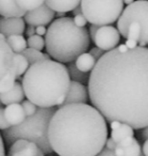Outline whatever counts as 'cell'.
Returning <instances> with one entry per match:
<instances>
[{
    "instance_id": "ac0fdd59",
    "label": "cell",
    "mask_w": 148,
    "mask_h": 156,
    "mask_svg": "<svg viewBox=\"0 0 148 156\" xmlns=\"http://www.w3.org/2000/svg\"><path fill=\"white\" fill-rule=\"evenodd\" d=\"M97 61L90 56L88 52H84V54L80 55L75 61H74V64H75V67H76L79 71L83 72V73H88L92 71V69L96 65Z\"/></svg>"
},
{
    "instance_id": "9a60e30c",
    "label": "cell",
    "mask_w": 148,
    "mask_h": 156,
    "mask_svg": "<svg viewBox=\"0 0 148 156\" xmlns=\"http://www.w3.org/2000/svg\"><path fill=\"white\" fill-rule=\"evenodd\" d=\"M5 117L10 126H17L26 119V115L20 104H12L5 108Z\"/></svg>"
},
{
    "instance_id": "e575fe53",
    "label": "cell",
    "mask_w": 148,
    "mask_h": 156,
    "mask_svg": "<svg viewBox=\"0 0 148 156\" xmlns=\"http://www.w3.org/2000/svg\"><path fill=\"white\" fill-rule=\"evenodd\" d=\"M45 33H46V28L44 26L35 27V34H37V35L43 37V35H45Z\"/></svg>"
},
{
    "instance_id": "3957f363",
    "label": "cell",
    "mask_w": 148,
    "mask_h": 156,
    "mask_svg": "<svg viewBox=\"0 0 148 156\" xmlns=\"http://www.w3.org/2000/svg\"><path fill=\"white\" fill-rule=\"evenodd\" d=\"M70 83L67 66L50 59L29 66L23 77L22 88L27 101L38 108H55L63 104Z\"/></svg>"
},
{
    "instance_id": "ee69618b",
    "label": "cell",
    "mask_w": 148,
    "mask_h": 156,
    "mask_svg": "<svg viewBox=\"0 0 148 156\" xmlns=\"http://www.w3.org/2000/svg\"><path fill=\"white\" fill-rule=\"evenodd\" d=\"M0 42H6V37L0 33Z\"/></svg>"
},
{
    "instance_id": "44dd1931",
    "label": "cell",
    "mask_w": 148,
    "mask_h": 156,
    "mask_svg": "<svg viewBox=\"0 0 148 156\" xmlns=\"http://www.w3.org/2000/svg\"><path fill=\"white\" fill-rule=\"evenodd\" d=\"M67 69H68V73H69V77H70V80L71 81L82 83V85H84V86H85L86 83H88L89 74L83 73V72L79 71V69L75 67L74 62L69 63L67 66Z\"/></svg>"
},
{
    "instance_id": "30bf717a",
    "label": "cell",
    "mask_w": 148,
    "mask_h": 156,
    "mask_svg": "<svg viewBox=\"0 0 148 156\" xmlns=\"http://www.w3.org/2000/svg\"><path fill=\"white\" fill-rule=\"evenodd\" d=\"M7 156H45L35 143L27 140H16L9 147Z\"/></svg>"
},
{
    "instance_id": "52a82bcc",
    "label": "cell",
    "mask_w": 148,
    "mask_h": 156,
    "mask_svg": "<svg viewBox=\"0 0 148 156\" xmlns=\"http://www.w3.org/2000/svg\"><path fill=\"white\" fill-rule=\"evenodd\" d=\"M124 5L121 0H83L80 7L88 23L103 27L114 24L119 18Z\"/></svg>"
},
{
    "instance_id": "603a6c76",
    "label": "cell",
    "mask_w": 148,
    "mask_h": 156,
    "mask_svg": "<svg viewBox=\"0 0 148 156\" xmlns=\"http://www.w3.org/2000/svg\"><path fill=\"white\" fill-rule=\"evenodd\" d=\"M13 66L15 69L16 78H18L20 76L24 75L26 73V71L29 69V63L27 61V59L23 56L22 54H14V59H13Z\"/></svg>"
},
{
    "instance_id": "8992f818",
    "label": "cell",
    "mask_w": 148,
    "mask_h": 156,
    "mask_svg": "<svg viewBox=\"0 0 148 156\" xmlns=\"http://www.w3.org/2000/svg\"><path fill=\"white\" fill-rule=\"evenodd\" d=\"M148 2L133 1L124 8L117 20V30L126 40L137 43L139 47L148 44Z\"/></svg>"
},
{
    "instance_id": "e0dca14e",
    "label": "cell",
    "mask_w": 148,
    "mask_h": 156,
    "mask_svg": "<svg viewBox=\"0 0 148 156\" xmlns=\"http://www.w3.org/2000/svg\"><path fill=\"white\" fill-rule=\"evenodd\" d=\"M44 3L53 12L67 13L70 11L72 12L75 8L79 7L81 1L80 0H46L44 1Z\"/></svg>"
},
{
    "instance_id": "484cf974",
    "label": "cell",
    "mask_w": 148,
    "mask_h": 156,
    "mask_svg": "<svg viewBox=\"0 0 148 156\" xmlns=\"http://www.w3.org/2000/svg\"><path fill=\"white\" fill-rule=\"evenodd\" d=\"M26 42H27V46H28V48H31V49L41 51V50H43L44 47H45L44 39L42 37L37 35V34L28 37V40H27Z\"/></svg>"
},
{
    "instance_id": "8fae6325",
    "label": "cell",
    "mask_w": 148,
    "mask_h": 156,
    "mask_svg": "<svg viewBox=\"0 0 148 156\" xmlns=\"http://www.w3.org/2000/svg\"><path fill=\"white\" fill-rule=\"evenodd\" d=\"M88 100L89 98H88V91L86 86L71 81L67 98L61 106L70 104H87Z\"/></svg>"
},
{
    "instance_id": "5bb4252c",
    "label": "cell",
    "mask_w": 148,
    "mask_h": 156,
    "mask_svg": "<svg viewBox=\"0 0 148 156\" xmlns=\"http://www.w3.org/2000/svg\"><path fill=\"white\" fill-rule=\"evenodd\" d=\"M25 94L23 91L22 85L20 83H15L11 90H9L6 93L0 94V102L2 105L9 106L12 104H20L24 101Z\"/></svg>"
},
{
    "instance_id": "7402d4cb",
    "label": "cell",
    "mask_w": 148,
    "mask_h": 156,
    "mask_svg": "<svg viewBox=\"0 0 148 156\" xmlns=\"http://www.w3.org/2000/svg\"><path fill=\"white\" fill-rule=\"evenodd\" d=\"M25 58L27 59L29 65H32L40 61H45V60H50V57L47 54H43L42 51L39 50L31 49V48H26L23 52H20Z\"/></svg>"
},
{
    "instance_id": "836d02e7",
    "label": "cell",
    "mask_w": 148,
    "mask_h": 156,
    "mask_svg": "<svg viewBox=\"0 0 148 156\" xmlns=\"http://www.w3.org/2000/svg\"><path fill=\"white\" fill-rule=\"evenodd\" d=\"M115 147H116V143L114 142L111 138L107 139L106 142H105V149L109 150V151H114V150H115Z\"/></svg>"
},
{
    "instance_id": "f546056e",
    "label": "cell",
    "mask_w": 148,
    "mask_h": 156,
    "mask_svg": "<svg viewBox=\"0 0 148 156\" xmlns=\"http://www.w3.org/2000/svg\"><path fill=\"white\" fill-rule=\"evenodd\" d=\"M10 124L8 123V121L6 120L5 117V108H0V130L2 132V130H6L8 128H10Z\"/></svg>"
},
{
    "instance_id": "d6986e66",
    "label": "cell",
    "mask_w": 148,
    "mask_h": 156,
    "mask_svg": "<svg viewBox=\"0 0 148 156\" xmlns=\"http://www.w3.org/2000/svg\"><path fill=\"white\" fill-rule=\"evenodd\" d=\"M134 137V129L130 127L127 124H120L119 127L111 132V139L117 144L120 141L124 140L127 138H132Z\"/></svg>"
},
{
    "instance_id": "7dc6e473",
    "label": "cell",
    "mask_w": 148,
    "mask_h": 156,
    "mask_svg": "<svg viewBox=\"0 0 148 156\" xmlns=\"http://www.w3.org/2000/svg\"><path fill=\"white\" fill-rule=\"evenodd\" d=\"M50 156H52V155H50Z\"/></svg>"
},
{
    "instance_id": "bcb514c9",
    "label": "cell",
    "mask_w": 148,
    "mask_h": 156,
    "mask_svg": "<svg viewBox=\"0 0 148 156\" xmlns=\"http://www.w3.org/2000/svg\"><path fill=\"white\" fill-rule=\"evenodd\" d=\"M1 105H2V104H1V102H0V108H1Z\"/></svg>"
},
{
    "instance_id": "f1b7e54d",
    "label": "cell",
    "mask_w": 148,
    "mask_h": 156,
    "mask_svg": "<svg viewBox=\"0 0 148 156\" xmlns=\"http://www.w3.org/2000/svg\"><path fill=\"white\" fill-rule=\"evenodd\" d=\"M148 127H143L141 129H137V142L139 144H143L144 142L147 141V138H148Z\"/></svg>"
},
{
    "instance_id": "cb8c5ba5",
    "label": "cell",
    "mask_w": 148,
    "mask_h": 156,
    "mask_svg": "<svg viewBox=\"0 0 148 156\" xmlns=\"http://www.w3.org/2000/svg\"><path fill=\"white\" fill-rule=\"evenodd\" d=\"M15 83H16V74L13 66V69L0 80V94L6 93L9 90H11L13 88V86L15 85Z\"/></svg>"
},
{
    "instance_id": "83f0119b",
    "label": "cell",
    "mask_w": 148,
    "mask_h": 156,
    "mask_svg": "<svg viewBox=\"0 0 148 156\" xmlns=\"http://www.w3.org/2000/svg\"><path fill=\"white\" fill-rule=\"evenodd\" d=\"M20 106H22L23 110H24L26 118L33 115L35 113V111H37V109H38V107L35 106V105H33L31 102H29V101H23L22 104H20Z\"/></svg>"
},
{
    "instance_id": "f6af8a7d",
    "label": "cell",
    "mask_w": 148,
    "mask_h": 156,
    "mask_svg": "<svg viewBox=\"0 0 148 156\" xmlns=\"http://www.w3.org/2000/svg\"><path fill=\"white\" fill-rule=\"evenodd\" d=\"M133 2V1H132V0H126V1H124V3H126V5H131V3H132Z\"/></svg>"
},
{
    "instance_id": "5b68a950",
    "label": "cell",
    "mask_w": 148,
    "mask_h": 156,
    "mask_svg": "<svg viewBox=\"0 0 148 156\" xmlns=\"http://www.w3.org/2000/svg\"><path fill=\"white\" fill-rule=\"evenodd\" d=\"M55 110L56 108H38L35 115L27 117L22 124L0 133L2 140L10 147L16 140L23 139L35 143L44 154L53 153L48 142L47 129Z\"/></svg>"
},
{
    "instance_id": "d590c367",
    "label": "cell",
    "mask_w": 148,
    "mask_h": 156,
    "mask_svg": "<svg viewBox=\"0 0 148 156\" xmlns=\"http://www.w3.org/2000/svg\"><path fill=\"white\" fill-rule=\"evenodd\" d=\"M25 32H26V35L28 37H32V35L35 34V27L27 26V29H25Z\"/></svg>"
},
{
    "instance_id": "4dcf8cb0",
    "label": "cell",
    "mask_w": 148,
    "mask_h": 156,
    "mask_svg": "<svg viewBox=\"0 0 148 156\" xmlns=\"http://www.w3.org/2000/svg\"><path fill=\"white\" fill-rule=\"evenodd\" d=\"M72 20H73L74 25H75L76 27H79V28H85V26L87 25V20H85V17L83 16V14H80V15H77V16H74Z\"/></svg>"
},
{
    "instance_id": "4316f807",
    "label": "cell",
    "mask_w": 148,
    "mask_h": 156,
    "mask_svg": "<svg viewBox=\"0 0 148 156\" xmlns=\"http://www.w3.org/2000/svg\"><path fill=\"white\" fill-rule=\"evenodd\" d=\"M124 156H143L141 151V144L137 142L136 138L133 139L130 145L124 147Z\"/></svg>"
},
{
    "instance_id": "d4e9b609",
    "label": "cell",
    "mask_w": 148,
    "mask_h": 156,
    "mask_svg": "<svg viewBox=\"0 0 148 156\" xmlns=\"http://www.w3.org/2000/svg\"><path fill=\"white\" fill-rule=\"evenodd\" d=\"M17 5L24 12H31L33 10L38 9L44 3L43 0H16Z\"/></svg>"
},
{
    "instance_id": "277c9868",
    "label": "cell",
    "mask_w": 148,
    "mask_h": 156,
    "mask_svg": "<svg viewBox=\"0 0 148 156\" xmlns=\"http://www.w3.org/2000/svg\"><path fill=\"white\" fill-rule=\"evenodd\" d=\"M45 48L47 55L61 64L74 62L80 55L87 51L90 39L86 28L74 25L72 17L57 18L46 29Z\"/></svg>"
},
{
    "instance_id": "7a4b0ae2",
    "label": "cell",
    "mask_w": 148,
    "mask_h": 156,
    "mask_svg": "<svg viewBox=\"0 0 148 156\" xmlns=\"http://www.w3.org/2000/svg\"><path fill=\"white\" fill-rule=\"evenodd\" d=\"M106 121L88 104L56 109L47 129L50 149L58 156H97L107 140Z\"/></svg>"
},
{
    "instance_id": "60d3db41",
    "label": "cell",
    "mask_w": 148,
    "mask_h": 156,
    "mask_svg": "<svg viewBox=\"0 0 148 156\" xmlns=\"http://www.w3.org/2000/svg\"><path fill=\"white\" fill-rule=\"evenodd\" d=\"M81 5V3H80ZM72 14H73V16H77V15H80V14H82V10H81V7H76L75 9L72 11Z\"/></svg>"
},
{
    "instance_id": "7c38bea8",
    "label": "cell",
    "mask_w": 148,
    "mask_h": 156,
    "mask_svg": "<svg viewBox=\"0 0 148 156\" xmlns=\"http://www.w3.org/2000/svg\"><path fill=\"white\" fill-rule=\"evenodd\" d=\"M25 29V22L23 18L0 17V33L6 37L10 35H23Z\"/></svg>"
},
{
    "instance_id": "f35d334b",
    "label": "cell",
    "mask_w": 148,
    "mask_h": 156,
    "mask_svg": "<svg viewBox=\"0 0 148 156\" xmlns=\"http://www.w3.org/2000/svg\"><path fill=\"white\" fill-rule=\"evenodd\" d=\"M141 151L143 156H148V141H146L143 144H141Z\"/></svg>"
},
{
    "instance_id": "4fadbf2b",
    "label": "cell",
    "mask_w": 148,
    "mask_h": 156,
    "mask_svg": "<svg viewBox=\"0 0 148 156\" xmlns=\"http://www.w3.org/2000/svg\"><path fill=\"white\" fill-rule=\"evenodd\" d=\"M14 52L7 42H0V80L13 69Z\"/></svg>"
},
{
    "instance_id": "ab89813d",
    "label": "cell",
    "mask_w": 148,
    "mask_h": 156,
    "mask_svg": "<svg viewBox=\"0 0 148 156\" xmlns=\"http://www.w3.org/2000/svg\"><path fill=\"white\" fill-rule=\"evenodd\" d=\"M0 156H6V150H5V143H3L2 137L0 134Z\"/></svg>"
},
{
    "instance_id": "2e32d148",
    "label": "cell",
    "mask_w": 148,
    "mask_h": 156,
    "mask_svg": "<svg viewBox=\"0 0 148 156\" xmlns=\"http://www.w3.org/2000/svg\"><path fill=\"white\" fill-rule=\"evenodd\" d=\"M24 12L16 3V0H0V15L5 18L20 17L25 16Z\"/></svg>"
},
{
    "instance_id": "d6a6232c",
    "label": "cell",
    "mask_w": 148,
    "mask_h": 156,
    "mask_svg": "<svg viewBox=\"0 0 148 156\" xmlns=\"http://www.w3.org/2000/svg\"><path fill=\"white\" fill-rule=\"evenodd\" d=\"M98 29H99L98 26H94V25H91V26H90V28L88 29V35H89L90 40H92V41H94V35H96L97 30H98Z\"/></svg>"
},
{
    "instance_id": "8d00e7d4",
    "label": "cell",
    "mask_w": 148,
    "mask_h": 156,
    "mask_svg": "<svg viewBox=\"0 0 148 156\" xmlns=\"http://www.w3.org/2000/svg\"><path fill=\"white\" fill-rule=\"evenodd\" d=\"M124 45H126V47L128 48V49H133V48L137 47V43L134 41H131V40H127L126 43H124Z\"/></svg>"
},
{
    "instance_id": "9c48e42d",
    "label": "cell",
    "mask_w": 148,
    "mask_h": 156,
    "mask_svg": "<svg viewBox=\"0 0 148 156\" xmlns=\"http://www.w3.org/2000/svg\"><path fill=\"white\" fill-rule=\"evenodd\" d=\"M55 18V12H53L45 3L39 7L38 9L31 12H27L24 16V22L28 24V26H47Z\"/></svg>"
},
{
    "instance_id": "7bdbcfd3",
    "label": "cell",
    "mask_w": 148,
    "mask_h": 156,
    "mask_svg": "<svg viewBox=\"0 0 148 156\" xmlns=\"http://www.w3.org/2000/svg\"><path fill=\"white\" fill-rule=\"evenodd\" d=\"M56 16L58 18H63V17H65V13H60V12H58V13H56Z\"/></svg>"
},
{
    "instance_id": "74e56055",
    "label": "cell",
    "mask_w": 148,
    "mask_h": 156,
    "mask_svg": "<svg viewBox=\"0 0 148 156\" xmlns=\"http://www.w3.org/2000/svg\"><path fill=\"white\" fill-rule=\"evenodd\" d=\"M97 156H115V154H114L113 151H109V150H107L104 147V149H103Z\"/></svg>"
},
{
    "instance_id": "6da1fadb",
    "label": "cell",
    "mask_w": 148,
    "mask_h": 156,
    "mask_svg": "<svg viewBox=\"0 0 148 156\" xmlns=\"http://www.w3.org/2000/svg\"><path fill=\"white\" fill-rule=\"evenodd\" d=\"M148 49L124 44L105 52L89 73L88 98L105 121L133 129L148 125Z\"/></svg>"
},
{
    "instance_id": "ffe728a7",
    "label": "cell",
    "mask_w": 148,
    "mask_h": 156,
    "mask_svg": "<svg viewBox=\"0 0 148 156\" xmlns=\"http://www.w3.org/2000/svg\"><path fill=\"white\" fill-rule=\"evenodd\" d=\"M8 46L14 54H20L27 48V42L23 35H10L6 37Z\"/></svg>"
},
{
    "instance_id": "1f68e13d",
    "label": "cell",
    "mask_w": 148,
    "mask_h": 156,
    "mask_svg": "<svg viewBox=\"0 0 148 156\" xmlns=\"http://www.w3.org/2000/svg\"><path fill=\"white\" fill-rule=\"evenodd\" d=\"M88 54H89L90 56L94 59V60L98 61L99 59H100L101 57L105 54V51H103V50L99 49V48H97V47H94V48H91V49H90V51L88 52Z\"/></svg>"
},
{
    "instance_id": "ba28073f",
    "label": "cell",
    "mask_w": 148,
    "mask_h": 156,
    "mask_svg": "<svg viewBox=\"0 0 148 156\" xmlns=\"http://www.w3.org/2000/svg\"><path fill=\"white\" fill-rule=\"evenodd\" d=\"M120 42V34L113 26L99 27L94 35V43L97 48L107 52L118 46Z\"/></svg>"
},
{
    "instance_id": "b9f144b4",
    "label": "cell",
    "mask_w": 148,
    "mask_h": 156,
    "mask_svg": "<svg viewBox=\"0 0 148 156\" xmlns=\"http://www.w3.org/2000/svg\"><path fill=\"white\" fill-rule=\"evenodd\" d=\"M111 128H112V130H114V129H116V128H118L119 127V125L121 123L120 122H117V121H114V122H111Z\"/></svg>"
}]
</instances>
